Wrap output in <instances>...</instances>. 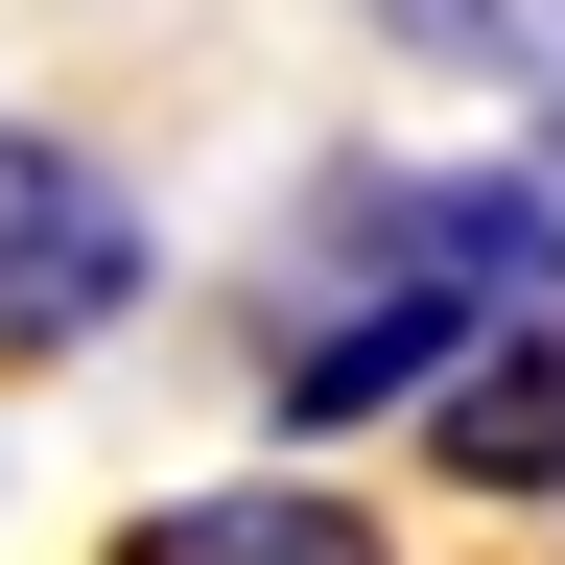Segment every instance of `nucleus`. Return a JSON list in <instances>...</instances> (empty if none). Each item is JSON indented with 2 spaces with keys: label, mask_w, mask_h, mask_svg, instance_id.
<instances>
[{
  "label": "nucleus",
  "mask_w": 565,
  "mask_h": 565,
  "mask_svg": "<svg viewBox=\"0 0 565 565\" xmlns=\"http://www.w3.org/2000/svg\"><path fill=\"white\" fill-rule=\"evenodd\" d=\"M471 330H494V307H448V282H330V307L259 353V424H282V448H330V424H424Z\"/></svg>",
  "instance_id": "nucleus-3"
},
{
  "label": "nucleus",
  "mask_w": 565,
  "mask_h": 565,
  "mask_svg": "<svg viewBox=\"0 0 565 565\" xmlns=\"http://www.w3.org/2000/svg\"><path fill=\"white\" fill-rule=\"evenodd\" d=\"M118 565H401V519L330 471H212V494H141Z\"/></svg>",
  "instance_id": "nucleus-5"
},
{
  "label": "nucleus",
  "mask_w": 565,
  "mask_h": 565,
  "mask_svg": "<svg viewBox=\"0 0 565 565\" xmlns=\"http://www.w3.org/2000/svg\"><path fill=\"white\" fill-rule=\"evenodd\" d=\"M401 47H448V71H542L565 95V0H377Z\"/></svg>",
  "instance_id": "nucleus-6"
},
{
  "label": "nucleus",
  "mask_w": 565,
  "mask_h": 565,
  "mask_svg": "<svg viewBox=\"0 0 565 565\" xmlns=\"http://www.w3.org/2000/svg\"><path fill=\"white\" fill-rule=\"evenodd\" d=\"M141 282H166L141 189H118L71 118H0V353H95Z\"/></svg>",
  "instance_id": "nucleus-2"
},
{
  "label": "nucleus",
  "mask_w": 565,
  "mask_h": 565,
  "mask_svg": "<svg viewBox=\"0 0 565 565\" xmlns=\"http://www.w3.org/2000/svg\"><path fill=\"white\" fill-rule=\"evenodd\" d=\"M330 282H448V307H565V212L542 166H330L307 189Z\"/></svg>",
  "instance_id": "nucleus-1"
},
{
  "label": "nucleus",
  "mask_w": 565,
  "mask_h": 565,
  "mask_svg": "<svg viewBox=\"0 0 565 565\" xmlns=\"http://www.w3.org/2000/svg\"><path fill=\"white\" fill-rule=\"evenodd\" d=\"M424 471L448 494H565V307H494L471 353H448V401H424Z\"/></svg>",
  "instance_id": "nucleus-4"
},
{
  "label": "nucleus",
  "mask_w": 565,
  "mask_h": 565,
  "mask_svg": "<svg viewBox=\"0 0 565 565\" xmlns=\"http://www.w3.org/2000/svg\"><path fill=\"white\" fill-rule=\"evenodd\" d=\"M519 166H542V212H565V95H542V118H519Z\"/></svg>",
  "instance_id": "nucleus-7"
}]
</instances>
